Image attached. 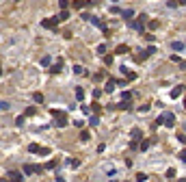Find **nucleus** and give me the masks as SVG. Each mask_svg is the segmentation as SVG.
<instances>
[{
	"instance_id": "f257e3e1",
	"label": "nucleus",
	"mask_w": 186,
	"mask_h": 182,
	"mask_svg": "<svg viewBox=\"0 0 186 182\" xmlns=\"http://www.w3.org/2000/svg\"><path fill=\"white\" fill-rule=\"evenodd\" d=\"M52 117H54V126H56V128H65V126H67V113L65 111L52 108Z\"/></svg>"
},
{
	"instance_id": "f03ea898",
	"label": "nucleus",
	"mask_w": 186,
	"mask_h": 182,
	"mask_svg": "<svg viewBox=\"0 0 186 182\" xmlns=\"http://www.w3.org/2000/svg\"><path fill=\"white\" fill-rule=\"evenodd\" d=\"M158 124H165V126H175V115H173V113H162V115H158L156 126H158Z\"/></svg>"
},
{
	"instance_id": "7ed1b4c3",
	"label": "nucleus",
	"mask_w": 186,
	"mask_h": 182,
	"mask_svg": "<svg viewBox=\"0 0 186 182\" xmlns=\"http://www.w3.org/2000/svg\"><path fill=\"white\" fill-rule=\"evenodd\" d=\"M145 24H147V15H145V13H141L139 18H136V22H130V26H132V28H136V30H143Z\"/></svg>"
},
{
	"instance_id": "20e7f679",
	"label": "nucleus",
	"mask_w": 186,
	"mask_h": 182,
	"mask_svg": "<svg viewBox=\"0 0 186 182\" xmlns=\"http://www.w3.org/2000/svg\"><path fill=\"white\" fill-rule=\"evenodd\" d=\"M41 171H43L41 165H30V163L24 165V174H26V176H30V174H41Z\"/></svg>"
},
{
	"instance_id": "39448f33",
	"label": "nucleus",
	"mask_w": 186,
	"mask_h": 182,
	"mask_svg": "<svg viewBox=\"0 0 186 182\" xmlns=\"http://www.w3.org/2000/svg\"><path fill=\"white\" fill-rule=\"evenodd\" d=\"M56 24H58V20H56V18H48V20H43V22H41L43 28H56Z\"/></svg>"
},
{
	"instance_id": "423d86ee",
	"label": "nucleus",
	"mask_w": 186,
	"mask_h": 182,
	"mask_svg": "<svg viewBox=\"0 0 186 182\" xmlns=\"http://www.w3.org/2000/svg\"><path fill=\"white\" fill-rule=\"evenodd\" d=\"M7 180L9 182H22V174L20 171H9L7 174Z\"/></svg>"
},
{
	"instance_id": "0eeeda50",
	"label": "nucleus",
	"mask_w": 186,
	"mask_h": 182,
	"mask_svg": "<svg viewBox=\"0 0 186 182\" xmlns=\"http://www.w3.org/2000/svg\"><path fill=\"white\" fill-rule=\"evenodd\" d=\"M130 52V46L128 43H119L117 48H115V54H128Z\"/></svg>"
},
{
	"instance_id": "6e6552de",
	"label": "nucleus",
	"mask_w": 186,
	"mask_h": 182,
	"mask_svg": "<svg viewBox=\"0 0 186 182\" xmlns=\"http://www.w3.org/2000/svg\"><path fill=\"white\" fill-rule=\"evenodd\" d=\"M61 69H63V59H58L54 65H50V72H52V74H58Z\"/></svg>"
},
{
	"instance_id": "1a4fd4ad",
	"label": "nucleus",
	"mask_w": 186,
	"mask_h": 182,
	"mask_svg": "<svg viewBox=\"0 0 186 182\" xmlns=\"http://www.w3.org/2000/svg\"><path fill=\"white\" fill-rule=\"evenodd\" d=\"M171 48H173L175 52H184V41H173Z\"/></svg>"
},
{
	"instance_id": "9d476101",
	"label": "nucleus",
	"mask_w": 186,
	"mask_h": 182,
	"mask_svg": "<svg viewBox=\"0 0 186 182\" xmlns=\"http://www.w3.org/2000/svg\"><path fill=\"white\" fill-rule=\"evenodd\" d=\"M104 91H106V93L115 91V80H113V78H108V80H106V87H104Z\"/></svg>"
},
{
	"instance_id": "9b49d317",
	"label": "nucleus",
	"mask_w": 186,
	"mask_h": 182,
	"mask_svg": "<svg viewBox=\"0 0 186 182\" xmlns=\"http://www.w3.org/2000/svg\"><path fill=\"white\" fill-rule=\"evenodd\" d=\"M182 91H184V85H178L175 89L171 91V98H180V96H182Z\"/></svg>"
},
{
	"instance_id": "f8f14e48",
	"label": "nucleus",
	"mask_w": 186,
	"mask_h": 182,
	"mask_svg": "<svg viewBox=\"0 0 186 182\" xmlns=\"http://www.w3.org/2000/svg\"><path fill=\"white\" fill-rule=\"evenodd\" d=\"M115 106H117V108H121V111H130V108H132V104H130V102H119V104H115Z\"/></svg>"
},
{
	"instance_id": "ddd939ff",
	"label": "nucleus",
	"mask_w": 186,
	"mask_h": 182,
	"mask_svg": "<svg viewBox=\"0 0 186 182\" xmlns=\"http://www.w3.org/2000/svg\"><path fill=\"white\" fill-rule=\"evenodd\" d=\"M93 111V115H100V111H102V106H100V104H97V102H93L91 104V108H89V113Z\"/></svg>"
},
{
	"instance_id": "4468645a",
	"label": "nucleus",
	"mask_w": 186,
	"mask_h": 182,
	"mask_svg": "<svg viewBox=\"0 0 186 182\" xmlns=\"http://www.w3.org/2000/svg\"><path fill=\"white\" fill-rule=\"evenodd\" d=\"M121 72L125 74V78H128V80H134V78H136V74H134V72H130V69H125V67H121Z\"/></svg>"
},
{
	"instance_id": "2eb2a0df",
	"label": "nucleus",
	"mask_w": 186,
	"mask_h": 182,
	"mask_svg": "<svg viewBox=\"0 0 186 182\" xmlns=\"http://www.w3.org/2000/svg\"><path fill=\"white\" fill-rule=\"evenodd\" d=\"M121 15H123V20H130V18H134V11L132 9H125V11H121Z\"/></svg>"
},
{
	"instance_id": "dca6fc26",
	"label": "nucleus",
	"mask_w": 186,
	"mask_h": 182,
	"mask_svg": "<svg viewBox=\"0 0 186 182\" xmlns=\"http://www.w3.org/2000/svg\"><path fill=\"white\" fill-rule=\"evenodd\" d=\"M76 100H85V91H82V87H76Z\"/></svg>"
},
{
	"instance_id": "f3484780",
	"label": "nucleus",
	"mask_w": 186,
	"mask_h": 182,
	"mask_svg": "<svg viewBox=\"0 0 186 182\" xmlns=\"http://www.w3.org/2000/svg\"><path fill=\"white\" fill-rule=\"evenodd\" d=\"M32 100H35L37 104H41V102H43V96H41L39 91H37V93H32Z\"/></svg>"
},
{
	"instance_id": "a211bd4d",
	"label": "nucleus",
	"mask_w": 186,
	"mask_h": 182,
	"mask_svg": "<svg viewBox=\"0 0 186 182\" xmlns=\"http://www.w3.org/2000/svg\"><path fill=\"white\" fill-rule=\"evenodd\" d=\"M87 4H91V2H85V0H78V2H74V9H82V7H87Z\"/></svg>"
},
{
	"instance_id": "6ab92c4d",
	"label": "nucleus",
	"mask_w": 186,
	"mask_h": 182,
	"mask_svg": "<svg viewBox=\"0 0 186 182\" xmlns=\"http://www.w3.org/2000/svg\"><path fill=\"white\" fill-rule=\"evenodd\" d=\"M147 26H149L151 30H156L158 26H160V22H156V20H151V22H147Z\"/></svg>"
},
{
	"instance_id": "aec40b11",
	"label": "nucleus",
	"mask_w": 186,
	"mask_h": 182,
	"mask_svg": "<svg viewBox=\"0 0 186 182\" xmlns=\"http://www.w3.org/2000/svg\"><path fill=\"white\" fill-rule=\"evenodd\" d=\"M74 74H87L82 65H74Z\"/></svg>"
},
{
	"instance_id": "412c9836",
	"label": "nucleus",
	"mask_w": 186,
	"mask_h": 182,
	"mask_svg": "<svg viewBox=\"0 0 186 182\" xmlns=\"http://www.w3.org/2000/svg\"><path fill=\"white\" fill-rule=\"evenodd\" d=\"M91 126H97L100 124V115H91V121H89Z\"/></svg>"
},
{
	"instance_id": "4be33fe9",
	"label": "nucleus",
	"mask_w": 186,
	"mask_h": 182,
	"mask_svg": "<svg viewBox=\"0 0 186 182\" xmlns=\"http://www.w3.org/2000/svg\"><path fill=\"white\" fill-rule=\"evenodd\" d=\"M67 18H69V11H61V13H58V18H56V20L61 22V20H67Z\"/></svg>"
},
{
	"instance_id": "5701e85b",
	"label": "nucleus",
	"mask_w": 186,
	"mask_h": 182,
	"mask_svg": "<svg viewBox=\"0 0 186 182\" xmlns=\"http://www.w3.org/2000/svg\"><path fill=\"white\" fill-rule=\"evenodd\" d=\"M130 98H132V93H130V91H123L121 93V100L123 102H130Z\"/></svg>"
},
{
	"instance_id": "b1692460",
	"label": "nucleus",
	"mask_w": 186,
	"mask_h": 182,
	"mask_svg": "<svg viewBox=\"0 0 186 182\" xmlns=\"http://www.w3.org/2000/svg\"><path fill=\"white\" fill-rule=\"evenodd\" d=\"M54 167H56V161H48L43 165V169H54Z\"/></svg>"
},
{
	"instance_id": "393cba45",
	"label": "nucleus",
	"mask_w": 186,
	"mask_h": 182,
	"mask_svg": "<svg viewBox=\"0 0 186 182\" xmlns=\"http://www.w3.org/2000/svg\"><path fill=\"white\" fill-rule=\"evenodd\" d=\"M41 65H46V67H48V65H52V59H50V57L46 54V57L41 59Z\"/></svg>"
},
{
	"instance_id": "a878e982",
	"label": "nucleus",
	"mask_w": 186,
	"mask_h": 182,
	"mask_svg": "<svg viewBox=\"0 0 186 182\" xmlns=\"http://www.w3.org/2000/svg\"><path fill=\"white\" fill-rule=\"evenodd\" d=\"M0 111H9V102L7 100H0Z\"/></svg>"
},
{
	"instance_id": "bb28decb",
	"label": "nucleus",
	"mask_w": 186,
	"mask_h": 182,
	"mask_svg": "<svg viewBox=\"0 0 186 182\" xmlns=\"http://www.w3.org/2000/svg\"><path fill=\"white\" fill-rule=\"evenodd\" d=\"M69 167H78V165H80V161H78V158H69Z\"/></svg>"
},
{
	"instance_id": "cd10ccee",
	"label": "nucleus",
	"mask_w": 186,
	"mask_h": 182,
	"mask_svg": "<svg viewBox=\"0 0 186 182\" xmlns=\"http://www.w3.org/2000/svg\"><path fill=\"white\" fill-rule=\"evenodd\" d=\"M147 147H149V141H145V139H143V141L139 143V150H147Z\"/></svg>"
},
{
	"instance_id": "c85d7f7f",
	"label": "nucleus",
	"mask_w": 186,
	"mask_h": 182,
	"mask_svg": "<svg viewBox=\"0 0 186 182\" xmlns=\"http://www.w3.org/2000/svg\"><path fill=\"white\" fill-rule=\"evenodd\" d=\"M28 152H32V154L39 152V145H37V143H30V145H28Z\"/></svg>"
},
{
	"instance_id": "c756f323",
	"label": "nucleus",
	"mask_w": 186,
	"mask_h": 182,
	"mask_svg": "<svg viewBox=\"0 0 186 182\" xmlns=\"http://www.w3.org/2000/svg\"><path fill=\"white\" fill-rule=\"evenodd\" d=\"M58 7H61V11H67L69 2H67V0H61V2H58Z\"/></svg>"
},
{
	"instance_id": "7c9ffc66",
	"label": "nucleus",
	"mask_w": 186,
	"mask_h": 182,
	"mask_svg": "<svg viewBox=\"0 0 186 182\" xmlns=\"http://www.w3.org/2000/svg\"><path fill=\"white\" fill-rule=\"evenodd\" d=\"M145 59H147L145 52H141V54H136V57H134V61H139V63H141V61H145Z\"/></svg>"
},
{
	"instance_id": "2f4dec72",
	"label": "nucleus",
	"mask_w": 186,
	"mask_h": 182,
	"mask_svg": "<svg viewBox=\"0 0 186 182\" xmlns=\"http://www.w3.org/2000/svg\"><path fill=\"white\" fill-rule=\"evenodd\" d=\"M136 180H139V182H145V180H147V176L141 171V174H136Z\"/></svg>"
},
{
	"instance_id": "473e14b6",
	"label": "nucleus",
	"mask_w": 186,
	"mask_h": 182,
	"mask_svg": "<svg viewBox=\"0 0 186 182\" xmlns=\"http://www.w3.org/2000/svg\"><path fill=\"white\" fill-rule=\"evenodd\" d=\"M80 139H82V141L89 139V130H82V132H80Z\"/></svg>"
},
{
	"instance_id": "72a5a7b5",
	"label": "nucleus",
	"mask_w": 186,
	"mask_h": 182,
	"mask_svg": "<svg viewBox=\"0 0 186 182\" xmlns=\"http://www.w3.org/2000/svg\"><path fill=\"white\" fill-rule=\"evenodd\" d=\"M104 63L111 65V63H113V54H106V57H104Z\"/></svg>"
},
{
	"instance_id": "f704fd0d",
	"label": "nucleus",
	"mask_w": 186,
	"mask_h": 182,
	"mask_svg": "<svg viewBox=\"0 0 186 182\" xmlns=\"http://www.w3.org/2000/svg\"><path fill=\"white\" fill-rule=\"evenodd\" d=\"M139 111H141V113H147V111H149V104H143V106H139Z\"/></svg>"
},
{
	"instance_id": "c9c22d12",
	"label": "nucleus",
	"mask_w": 186,
	"mask_h": 182,
	"mask_svg": "<svg viewBox=\"0 0 186 182\" xmlns=\"http://www.w3.org/2000/svg\"><path fill=\"white\" fill-rule=\"evenodd\" d=\"M154 52H156V48H154V46H149V48L145 50V54H147V57H149V54H154Z\"/></svg>"
},
{
	"instance_id": "e433bc0d",
	"label": "nucleus",
	"mask_w": 186,
	"mask_h": 182,
	"mask_svg": "<svg viewBox=\"0 0 186 182\" xmlns=\"http://www.w3.org/2000/svg\"><path fill=\"white\" fill-rule=\"evenodd\" d=\"M37 113V108L35 106H30V108H26V115H35Z\"/></svg>"
},
{
	"instance_id": "4c0bfd02",
	"label": "nucleus",
	"mask_w": 186,
	"mask_h": 182,
	"mask_svg": "<svg viewBox=\"0 0 186 182\" xmlns=\"http://www.w3.org/2000/svg\"><path fill=\"white\" fill-rule=\"evenodd\" d=\"M39 154H43V156H48V154H50V150H48V147H39Z\"/></svg>"
},
{
	"instance_id": "58836bf2",
	"label": "nucleus",
	"mask_w": 186,
	"mask_h": 182,
	"mask_svg": "<svg viewBox=\"0 0 186 182\" xmlns=\"http://www.w3.org/2000/svg\"><path fill=\"white\" fill-rule=\"evenodd\" d=\"M167 178H175V169H169V171H167Z\"/></svg>"
},
{
	"instance_id": "ea45409f",
	"label": "nucleus",
	"mask_w": 186,
	"mask_h": 182,
	"mask_svg": "<svg viewBox=\"0 0 186 182\" xmlns=\"http://www.w3.org/2000/svg\"><path fill=\"white\" fill-rule=\"evenodd\" d=\"M15 124H18V126H22V124H24V115H20V117L15 119Z\"/></svg>"
},
{
	"instance_id": "a19ab883",
	"label": "nucleus",
	"mask_w": 186,
	"mask_h": 182,
	"mask_svg": "<svg viewBox=\"0 0 186 182\" xmlns=\"http://www.w3.org/2000/svg\"><path fill=\"white\" fill-rule=\"evenodd\" d=\"M97 52L104 54V52H106V46H104V43H102V46H97Z\"/></svg>"
},
{
	"instance_id": "79ce46f5",
	"label": "nucleus",
	"mask_w": 186,
	"mask_h": 182,
	"mask_svg": "<svg viewBox=\"0 0 186 182\" xmlns=\"http://www.w3.org/2000/svg\"><path fill=\"white\" fill-rule=\"evenodd\" d=\"M0 76H2V69H0Z\"/></svg>"
}]
</instances>
